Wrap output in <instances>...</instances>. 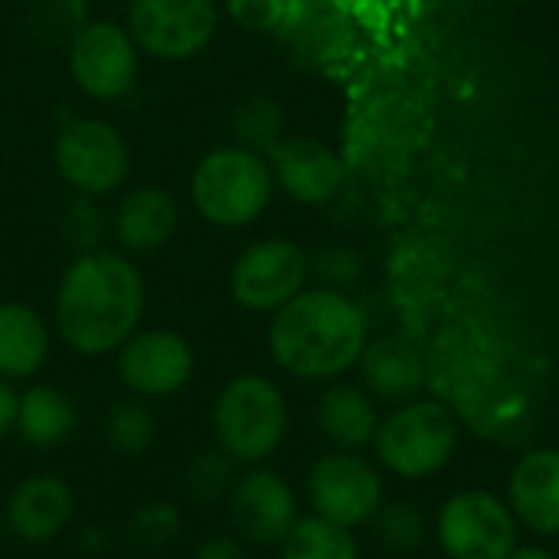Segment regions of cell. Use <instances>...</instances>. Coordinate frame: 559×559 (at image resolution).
<instances>
[{"instance_id": "1", "label": "cell", "mask_w": 559, "mask_h": 559, "mask_svg": "<svg viewBox=\"0 0 559 559\" xmlns=\"http://www.w3.org/2000/svg\"><path fill=\"white\" fill-rule=\"evenodd\" d=\"M144 308V275L124 252H79L52 295V334L82 360L115 357L141 328Z\"/></svg>"}, {"instance_id": "2", "label": "cell", "mask_w": 559, "mask_h": 559, "mask_svg": "<svg viewBox=\"0 0 559 559\" xmlns=\"http://www.w3.org/2000/svg\"><path fill=\"white\" fill-rule=\"evenodd\" d=\"M269 354L282 373L301 383H334L357 370L370 341L367 311L331 288H305L269 321Z\"/></svg>"}, {"instance_id": "3", "label": "cell", "mask_w": 559, "mask_h": 559, "mask_svg": "<svg viewBox=\"0 0 559 559\" xmlns=\"http://www.w3.org/2000/svg\"><path fill=\"white\" fill-rule=\"evenodd\" d=\"M213 445L236 465H269L292 436V406L278 380L259 370L233 373L210 406Z\"/></svg>"}, {"instance_id": "4", "label": "cell", "mask_w": 559, "mask_h": 559, "mask_svg": "<svg viewBox=\"0 0 559 559\" xmlns=\"http://www.w3.org/2000/svg\"><path fill=\"white\" fill-rule=\"evenodd\" d=\"M462 439L465 426L459 423L452 406H445L432 393H423L383 413L370 452L383 475L416 485L442 475L455 462Z\"/></svg>"}, {"instance_id": "5", "label": "cell", "mask_w": 559, "mask_h": 559, "mask_svg": "<svg viewBox=\"0 0 559 559\" xmlns=\"http://www.w3.org/2000/svg\"><path fill=\"white\" fill-rule=\"evenodd\" d=\"M272 190L275 180L269 160L262 151L246 144L213 147L190 174L193 210L219 229H242L255 223L265 213Z\"/></svg>"}, {"instance_id": "6", "label": "cell", "mask_w": 559, "mask_h": 559, "mask_svg": "<svg viewBox=\"0 0 559 559\" xmlns=\"http://www.w3.org/2000/svg\"><path fill=\"white\" fill-rule=\"evenodd\" d=\"M301 501L308 504V514L360 531L370 527V521L386 501V475L364 452L328 449L308 465L301 481Z\"/></svg>"}, {"instance_id": "7", "label": "cell", "mask_w": 559, "mask_h": 559, "mask_svg": "<svg viewBox=\"0 0 559 559\" xmlns=\"http://www.w3.org/2000/svg\"><path fill=\"white\" fill-rule=\"evenodd\" d=\"M432 537L445 559H508L521 544V524L504 495L459 488L439 504Z\"/></svg>"}, {"instance_id": "8", "label": "cell", "mask_w": 559, "mask_h": 559, "mask_svg": "<svg viewBox=\"0 0 559 559\" xmlns=\"http://www.w3.org/2000/svg\"><path fill=\"white\" fill-rule=\"evenodd\" d=\"M115 377L128 396L164 403L193 383L197 350L174 328H138L115 350Z\"/></svg>"}, {"instance_id": "9", "label": "cell", "mask_w": 559, "mask_h": 559, "mask_svg": "<svg viewBox=\"0 0 559 559\" xmlns=\"http://www.w3.org/2000/svg\"><path fill=\"white\" fill-rule=\"evenodd\" d=\"M223 504L233 534L249 550H278V544L301 518L298 488L272 465L239 468Z\"/></svg>"}, {"instance_id": "10", "label": "cell", "mask_w": 559, "mask_h": 559, "mask_svg": "<svg viewBox=\"0 0 559 559\" xmlns=\"http://www.w3.org/2000/svg\"><path fill=\"white\" fill-rule=\"evenodd\" d=\"M59 177L82 197H108L131 174V147L121 131L102 118H72L52 144Z\"/></svg>"}, {"instance_id": "11", "label": "cell", "mask_w": 559, "mask_h": 559, "mask_svg": "<svg viewBox=\"0 0 559 559\" xmlns=\"http://www.w3.org/2000/svg\"><path fill=\"white\" fill-rule=\"evenodd\" d=\"M311 259L308 252L282 236L259 239L242 249L229 269V295L242 311L275 314L298 292L308 288Z\"/></svg>"}, {"instance_id": "12", "label": "cell", "mask_w": 559, "mask_h": 559, "mask_svg": "<svg viewBox=\"0 0 559 559\" xmlns=\"http://www.w3.org/2000/svg\"><path fill=\"white\" fill-rule=\"evenodd\" d=\"M134 46L164 62L193 59L219 29L216 0H131L128 26Z\"/></svg>"}, {"instance_id": "13", "label": "cell", "mask_w": 559, "mask_h": 559, "mask_svg": "<svg viewBox=\"0 0 559 559\" xmlns=\"http://www.w3.org/2000/svg\"><path fill=\"white\" fill-rule=\"evenodd\" d=\"M66 52L72 79L88 98L118 102L134 88L141 49L124 26L111 20H88Z\"/></svg>"}, {"instance_id": "14", "label": "cell", "mask_w": 559, "mask_h": 559, "mask_svg": "<svg viewBox=\"0 0 559 559\" xmlns=\"http://www.w3.org/2000/svg\"><path fill=\"white\" fill-rule=\"evenodd\" d=\"M79 495L59 472H33L20 478L3 501V524L10 540L23 547L56 544L75 521Z\"/></svg>"}, {"instance_id": "15", "label": "cell", "mask_w": 559, "mask_h": 559, "mask_svg": "<svg viewBox=\"0 0 559 559\" xmlns=\"http://www.w3.org/2000/svg\"><path fill=\"white\" fill-rule=\"evenodd\" d=\"M504 501L521 531L537 540L559 537V445H527L508 472Z\"/></svg>"}, {"instance_id": "16", "label": "cell", "mask_w": 559, "mask_h": 559, "mask_svg": "<svg viewBox=\"0 0 559 559\" xmlns=\"http://www.w3.org/2000/svg\"><path fill=\"white\" fill-rule=\"evenodd\" d=\"M275 187H282L295 203L318 206L328 203L344 183L341 157L318 138H278L265 147Z\"/></svg>"}, {"instance_id": "17", "label": "cell", "mask_w": 559, "mask_h": 559, "mask_svg": "<svg viewBox=\"0 0 559 559\" xmlns=\"http://www.w3.org/2000/svg\"><path fill=\"white\" fill-rule=\"evenodd\" d=\"M357 377L380 406H400L429 393L426 357L406 334H383L367 341L357 360Z\"/></svg>"}, {"instance_id": "18", "label": "cell", "mask_w": 559, "mask_h": 559, "mask_svg": "<svg viewBox=\"0 0 559 559\" xmlns=\"http://www.w3.org/2000/svg\"><path fill=\"white\" fill-rule=\"evenodd\" d=\"M380 403L360 383H324L314 403V426L331 449L367 452L380 429Z\"/></svg>"}, {"instance_id": "19", "label": "cell", "mask_w": 559, "mask_h": 559, "mask_svg": "<svg viewBox=\"0 0 559 559\" xmlns=\"http://www.w3.org/2000/svg\"><path fill=\"white\" fill-rule=\"evenodd\" d=\"M52 354V324L23 301H0V380L33 383Z\"/></svg>"}, {"instance_id": "20", "label": "cell", "mask_w": 559, "mask_h": 559, "mask_svg": "<svg viewBox=\"0 0 559 559\" xmlns=\"http://www.w3.org/2000/svg\"><path fill=\"white\" fill-rule=\"evenodd\" d=\"M82 413L79 403L52 383H26L16 396V429L13 436L36 449V452H56L79 432Z\"/></svg>"}, {"instance_id": "21", "label": "cell", "mask_w": 559, "mask_h": 559, "mask_svg": "<svg viewBox=\"0 0 559 559\" xmlns=\"http://www.w3.org/2000/svg\"><path fill=\"white\" fill-rule=\"evenodd\" d=\"M180 223V206L164 187H134L121 197L111 229L124 252L144 255L164 249Z\"/></svg>"}, {"instance_id": "22", "label": "cell", "mask_w": 559, "mask_h": 559, "mask_svg": "<svg viewBox=\"0 0 559 559\" xmlns=\"http://www.w3.org/2000/svg\"><path fill=\"white\" fill-rule=\"evenodd\" d=\"M360 537L350 527L331 524L318 514H301L278 544V559H360Z\"/></svg>"}, {"instance_id": "23", "label": "cell", "mask_w": 559, "mask_h": 559, "mask_svg": "<svg viewBox=\"0 0 559 559\" xmlns=\"http://www.w3.org/2000/svg\"><path fill=\"white\" fill-rule=\"evenodd\" d=\"M102 436L115 455L144 459L160 439V423H157V413L151 409V403L138 400V396H124L105 413Z\"/></svg>"}, {"instance_id": "24", "label": "cell", "mask_w": 559, "mask_h": 559, "mask_svg": "<svg viewBox=\"0 0 559 559\" xmlns=\"http://www.w3.org/2000/svg\"><path fill=\"white\" fill-rule=\"evenodd\" d=\"M373 540L393 557H413L432 540V521L416 501H383L370 521Z\"/></svg>"}, {"instance_id": "25", "label": "cell", "mask_w": 559, "mask_h": 559, "mask_svg": "<svg viewBox=\"0 0 559 559\" xmlns=\"http://www.w3.org/2000/svg\"><path fill=\"white\" fill-rule=\"evenodd\" d=\"M88 23V0H29L26 26L43 46H66Z\"/></svg>"}, {"instance_id": "26", "label": "cell", "mask_w": 559, "mask_h": 559, "mask_svg": "<svg viewBox=\"0 0 559 559\" xmlns=\"http://www.w3.org/2000/svg\"><path fill=\"white\" fill-rule=\"evenodd\" d=\"M239 468L213 445V449H200L190 455V462L183 465V491L190 495V501L197 504H219L226 501L233 481H236Z\"/></svg>"}, {"instance_id": "27", "label": "cell", "mask_w": 559, "mask_h": 559, "mask_svg": "<svg viewBox=\"0 0 559 559\" xmlns=\"http://www.w3.org/2000/svg\"><path fill=\"white\" fill-rule=\"evenodd\" d=\"M183 531V508L170 498H154L144 501L134 514H131V534L144 544V547H167L180 537Z\"/></svg>"}, {"instance_id": "28", "label": "cell", "mask_w": 559, "mask_h": 559, "mask_svg": "<svg viewBox=\"0 0 559 559\" xmlns=\"http://www.w3.org/2000/svg\"><path fill=\"white\" fill-rule=\"evenodd\" d=\"M285 128V111L272 98H249L236 111V131L252 151H265L282 138Z\"/></svg>"}, {"instance_id": "29", "label": "cell", "mask_w": 559, "mask_h": 559, "mask_svg": "<svg viewBox=\"0 0 559 559\" xmlns=\"http://www.w3.org/2000/svg\"><path fill=\"white\" fill-rule=\"evenodd\" d=\"M360 275H364V259L347 246L321 249L311 259V278L318 282V288L347 292V288H354L360 282Z\"/></svg>"}, {"instance_id": "30", "label": "cell", "mask_w": 559, "mask_h": 559, "mask_svg": "<svg viewBox=\"0 0 559 559\" xmlns=\"http://www.w3.org/2000/svg\"><path fill=\"white\" fill-rule=\"evenodd\" d=\"M105 216L95 203V197H75L69 206H66V216H62V236L66 242H72L79 252H92V249H102V233H105Z\"/></svg>"}, {"instance_id": "31", "label": "cell", "mask_w": 559, "mask_h": 559, "mask_svg": "<svg viewBox=\"0 0 559 559\" xmlns=\"http://www.w3.org/2000/svg\"><path fill=\"white\" fill-rule=\"evenodd\" d=\"M229 16L252 33H269L285 20V0H226Z\"/></svg>"}, {"instance_id": "32", "label": "cell", "mask_w": 559, "mask_h": 559, "mask_svg": "<svg viewBox=\"0 0 559 559\" xmlns=\"http://www.w3.org/2000/svg\"><path fill=\"white\" fill-rule=\"evenodd\" d=\"M190 559H252L249 547L229 531V534H213V537H203Z\"/></svg>"}, {"instance_id": "33", "label": "cell", "mask_w": 559, "mask_h": 559, "mask_svg": "<svg viewBox=\"0 0 559 559\" xmlns=\"http://www.w3.org/2000/svg\"><path fill=\"white\" fill-rule=\"evenodd\" d=\"M16 396L20 390L7 380H0V445L13 439L16 429Z\"/></svg>"}, {"instance_id": "34", "label": "cell", "mask_w": 559, "mask_h": 559, "mask_svg": "<svg viewBox=\"0 0 559 559\" xmlns=\"http://www.w3.org/2000/svg\"><path fill=\"white\" fill-rule=\"evenodd\" d=\"M508 559H559L547 544H540V540H531V544H518L514 547V554Z\"/></svg>"}, {"instance_id": "35", "label": "cell", "mask_w": 559, "mask_h": 559, "mask_svg": "<svg viewBox=\"0 0 559 559\" xmlns=\"http://www.w3.org/2000/svg\"><path fill=\"white\" fill-rule=\"evenodd\" d=\"M10 540V534H7V524H3V514H0V547Z\"/></svg>"}, {"instance_id": "36", "label": "cell", "mask_w": 559, "mask_h": 559, "mask_svg": "<svg viewBox=\"0 0 559 559\" xmlns=\"http://www.w3.org/2000/svg\"><path fill=\"white\" fill-rule=\"evenodd\" d=\"M557 445H559V429H557Z\"/></svg>"}, {"instance_id": "37", "label": "cell", "mask_w": 559, "mask_h": 559, "mask_svg": "<svg viewBox=\"0 0 559 559\" xmlns=\"http://www.w3.org/2000/svg\"><path fill=\"white\" fill-rule=\"evenodd\" d=\"M141 559H151V557H141Z\"/></svg>"}, {"instance_id": "38", "label": "cell", "mask_w": 559, "mask_h": 559, "mask_svg": "<svg viewBox=\"0 0 559 559\" xmlns=\"http://www.w3.org/2000/svg\"><path fill=\"white\" fill-rule=\"evenodd\" d=\"M439 559H445V557H439Z\"/></svg>"}]
</instances>
